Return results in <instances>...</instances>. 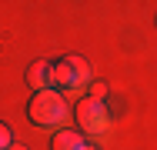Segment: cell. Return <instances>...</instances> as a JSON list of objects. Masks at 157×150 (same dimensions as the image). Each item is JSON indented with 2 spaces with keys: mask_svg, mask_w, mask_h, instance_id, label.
I'll return each mask as SVG.
<instances>
[{
  "mask_svg": "<svg viewBox=\"0 0 157 150\" xmlns=\"http://www.w3.org/2000/svg\"><path fill=\"white\" fill-rule=\"evenodd\" d=\"M27 117L33 127H57L67 117V100H63L60 90H40L33 93L30 103H27Z\"/></svg>",
  "mask_w": 157,
  "mask_h": 150,
  "instance_id": "1",
  "label": "cell"
},
{
  "mask_svg": "<svg viewBox=\"0 0 157 150\" xmlns=\"http://www.w3.org/2000/svg\"><path fill=\"white\" fill-rule=\"evenodd\" d=\"M90 80V63L84 57H77V54H70V57H63L54 63V87L60 90H77L84 87Z\"/></svg>",
  "mask_w": 157,
  "mask_h": 150,
  "instance_id": "2",
  "label": "cell"
},
{
  "mask_svg": "<svg viewBox=\"0 0 157 150\" xmlns=\"http://www.w3.org/2000/svg\"><path fill=\"white\" fill-rule=\"evenodd\" d=\"M74 117H77V127H80L84 133H104V130H107V110H104V100H94V97L77 100Z\"/></svg>",
  "mask_w": 157,
  "mask_h": 150,
  "instance_id": "3",
  "label": "cell"
},
{
  "mask_svg": "<svg viewBox=\"0 0 157 150\" xmlns=\"http://www.w3.org/2000/svg\"><path fill=\"white\" fill-rule=\"evenodd\" d=\"M27 80L30 87L40 93V90H54V63L50 60H33L30 70H27Z\"/></svg>",
  "mask_w": 157,
  "mask_h": 150,
  "instance_id": "4",
  "label": "cell"
},
{
  "mask_svg": "<svg viewBox=\"0 0 157 150\" xmlns=\"http://www.w3.org/2000/svg\"><path fill=\"white\" fill-rule=\"evenodd\" d=\"M50 150H87L84 140L77 137V130H60L54 140H50Z\"/></svg>",
  "mask_w": 157,
  "mask_h": 150,
  "instance_id": "5",
  "label": "cell"
},
{
  "mask_svg": "<svg viewBox=\"0 0 157 150\" xmlns=\"http://www.w3.org/2000/svg\"><path fill=\"white\" fill-rule=\"evenodd\" d=\"M10 140H13V133H10V127L0 120V150H10V147H13Z\"/></svg>",
  "mask_w": 157,
  "mask_h": 150,
  "instance_id": "6",
  "label": "cell"
},
{
  "mask_svg": "<svg viewBox=\"0 0 157 150\" xmlns=\"http://www.w3.org/2000/svg\"><path fill=\"white\" fill-rule=\"evenodd\" d=\"M90 97H94V100H104V97H107V87H104V84H90Z\"/></svg>",
  "mask_w": 157,
  "mask_h": 150,
  "instance_id": "7",
  "label": "cell"
},
{
  "mask_svg": "<svg viewBox=\"0 0 157 150\" xmlns=\"http://www.w3.org/2000/svg\"><path fill=\"white\" fill-rule=\"evenodd\" d=\"M10 150H27V147H20V144H13V147H10Z\"/></svg>",
  "mask_w": 157,
  "mask_h": 150,
  "instance_id": "8",
  "label": "cell"
}]
</instances>
